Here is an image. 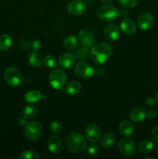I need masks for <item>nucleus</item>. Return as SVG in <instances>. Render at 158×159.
Listing matches in <instances>:
<instances>
[{
	"label": "nucleus",
	"mask_w": 158,
	"mask_h": 159,
	"mask_svg": "<svg viewBox=\"0 0 158 159\" xmlns=\"http://www.w3.org/2000/svg\"><path fill=\"white\" fill-rule=\"evenodd\" d=\"M81 89V85L80 82L77 81H73L71 82L65 89V93L69 96H74V95L77 94Z\"/></svg>",
	"instance_id": "obj_20"
},
{
	"label": "nucleus",
	"mask_w": 158,
	"mask_h": 159,
	"mask_svg": "<svg viewBox=\"0 0 158 159\" xmlns=\"http://www.w3.org/2000/svg\"><path fill=\"white\" fill-rule=\"evenodd\" d=\"M62 147L61 139L57 135H53L47 141V148L52 154H57Z\"/></svg>",
	"instance_id": "obj_16"
},
{
	"label": "nucleus",
	"mask_w": 158,
	"mask_h": 159,
	"mask_svg": "<svg viewBox=\"0 0 158 159\" xmlns=\"http://www.w3.org/2000/svg\"><path fill=\"white\" fill-rule=\"evenodd\" d=\"M29 63L34 68H40L43 63V58L40 54L34 51L29 56Z\"/></svg>",
	"instance_id": "obj_23"
},
{
	"label": "nucleus",
	"mask_w": 158,
	"mask_h": 159,
	"mask_svg": "<svg viewBox=\"0 0 158 159\" xmlns=\"http://www.w3.org/2000/svg\"><path fill=\"white\" fill-rule=\"evenodd\" d=\"M119 149L122 155L131 157L136 152V144L131 138H124L119 141Z\"/></svg>",
	"instance_id": "obj_8"
},
{
	"label": "nucleus",
	"mask_w": 158,
	"mask_h": 159,
	"mask_svg": "<svg viewBox=\"0 0 158 159\" xmlns=\"http://www.w3.org/2000/svg\"><path fill=\"white\" fill-rule=\"evenodd\" d=\"M89 54V50H88V48H86V47H83L81 48H79L77 50L75 53V57L78 60H84V59L87 58Z\"/></svg>",
	"instance_id": "obj_27"
},
{
	"label": "nucleus",
	"mask_w": 158,
	"mask_h": 159,
	"mask_svg": "<svg viewBox=\"0 0 158 159\" xmlns=\"http://www.w3.org/2000/svg\"><path fill=\"white\" fill-rule=\"evenodd\" d=\"M120 29L126 35H132L136 30V23L130 19H124L120 23Z\"/></svg>",
	"instance_id": "obj_17"
},
{
	"label": "nucleus",
	"mask_w": 158,
	"mask_h": 159,
	"mask_svg": "<svg viewBox=\"0 0 158 159\" xmlns=\"http://www.w3.org/2000/svg\"><path fill=\"white\" fill-rule=\"evenodd\" d=\"M156 115H157V113H156V112L154 110H149L148 113H147V116H148L150 118H151V119H153V118H156Z\"/></svg>",
	"instance_id": "obj_37"
},
{
	"label": "nucleus",
	"mask_w": 158,
	"mask_h": 159,
	"mask_svg": "<svg viewBox=\"0 0 158 159\" xmlns=\"http://www.w3.org/2000/svg\"><path fill=\"white\" fill-rule=\"evenodd\" d=\"M155 99H156V102H158V90L156 91V95H155Z\"/></svg>",
	"instance_id": "obj_41"
},
{
	"label": "nucleus",
	"mask_w": 158,
	"mask_h": 159,
	"mask_svg": "<svg viewBox=\"0 0 158 159\" xmlns=\"http://www.w3.org/2000/svg\"><path fill=\"white\" fill-rule=\"evenodd\" d=\"M12 39L9 34H2L0 36V49L7 51L12 47Z\"/></svg>",
	"instance_id": "obj_24"
},
{
	"label": "nucleus",
	"mask_w": 158,
	"mask_h": 159,
	"mask_svg": "<svg viewBox=\"0 0 158 159\" xmlns=\"http://www.w3.org/2000/svg\"><path fill=\"white\" fill-rule=\"evenodd\" d=\"M104 37L108 41H115L119 37V29L116 24H108L103 31Z\"/></svg>",
	"instance_id": "obj_13"
},
{
	"label": "nucleus",
	"mask_w": 158,
	"mask_h": 159,
	"mask_svg": "<svg viewBox=\"0 0 158 159\" xmlns=\"http://www.w3.org/2000/svg\"><path fill=\"white\" fill-rule=\"evenodd\" d=\"M67 75L64 71L55 69L50 74L49 82L51 86L57 91H62L66 85Z\"/></svg>",
	"instance_id": "obj_4"
},
{
	"label": "nucleus",
	"mask_w": 158,
	"mask_h": 159,
	"mask_svg": "<svg viewBox=\"0 0 158 159\" xmlns=\"http://www.w3.org/2000/svg\"><path fill=\"white\" fill-rule=\"evenodd\" d=\"M25 100L29 103H34L42 99V94L38 90H31L25 95Z\"/></svg>",
	"instance_id": "obj_21"
},
{
	"label": "nucleus",
	"mask_w": 158,
	"mask_h": 159,
	"mask_svg": "<svg viewBox=\"0 0 158 159\" xmlns=\"http://www.w3.org/2000/svg\"><path fill=\"white\" fill-rule=\"evenodd\" d=\"M151 137L152 139L155 141L156 143H158V125L153 127L151 132Z\"/></svg>",
	"instance_id": "obj_33"
},
{
	"label": "nucleus",
	"mask_w": 158,
	"mask_h": 159,
	"mask_svg": "<svg viewBox=\"0 0 158 159\" xmlns=\"http://www.w3.org/2000/svg\"><path fill=\"white\" fill-rule=\"evenodd\" d=\"M76 57L71 53H64L59 58V66L63 69H70L75 63Z\"/></svg>",
	"instance_id": "obj_14"
},
{
	"label": "nucleus",
	"mask_w": 158,
	"mask_h": 159,
	"mask_svg": "<svg viewBox=\"0 0 158 159\" xmlns=\"http://www.w3.org/2000/svg\"><path fill=\"white\" fill-rule=\"evenodd\" d=\"M40 47H41V43H40V40H33V42L31 43V48H32V49L33 50V51H37L40 49Z\"/></svg>",
	"instance_id": "obj_34"
},
{
	"label": "nucleus",
	"mask_w": 158,
	"mask_h": 159,
	"mask_svg": "<svg viewBox=\"0 0 158 159\" xmlns=\"http://www.w3.org/2000/svg\"><path fill=\"white\" fill-rule=\"evenodd\" d=\"M99 152V148L95 144H91L88 148V153L91 156H94Z\"/></svg>",
	"instance_id": "obj_32"
},
{
	"label": "nucleus",
	"mask_w": 158,
	"mask_h": 159,
	"mask_svg": "<svg viewBox=\"0 0 158 159\" xmlns=\"http://www.w3.org/2000/svg\"><path fill=\"white\" fill-rule=\"evenodd\" d=\"M153 144L151 141L148 139H144L141 141L138 144V149L142 154H149L153 149Z\"/></svg>",
	"instance_id": "obj_22"
},
{
	"label": "nucleus",
	"mask_w": 158,
	"mask_h": 159,
	"mask_svg": "<svg viewBox=\"0 0 158 159\" xmlns=\"http://www.w3.org/2000/svg\"><path fill=\"white\" fill-rule=\"evenodd\" d=\"M77 42H79L81 46L91 48L94 43V35L88 30H81L77 34Z\"/></svg>",
	"instance_id": "obj_10"
},
{
	"label": "nucleus",
	"mask_w": 158,
	"mask_h": 159,
	"mask_svg": "<svg viewBox=\"0 0 158 159\" xmlns=\"http://www.w3.org/2000/svg\"><path fill=\"white\" fill-rule=\"evenodd\" d=\"M97 16L102 21L109 23L116 20L119 16V10L112 5L105 4L99 8Z\"/></svg>",
	"instance_id": "obj_3"
},
{
	"label": "nucleus",
	"mask_w": 158,
	"mask_h": 159,
	"mask_svg": "<svg viewBox=\"0 0 158 159\" xmlns=\"http://www.w3.org/2000/svg\"><path fill=\"white\" fill-rule=\"evenodd\" d=\"M147 113L143 107H134L129 112V117L133 122L140 123L147 117Z\"/></svg>",
	"instance_id": "obj_15"
},
{
	"label": "nucleus",
	"mask_w": 158,
	"mask_h": 159,
	"mask_svg": "<svg viewBox=\"0 0 158 159\" xmlns=\"http://www.w3.org/2000/svg\"><path fill=\"white\" fill-rule=\"evenodd\" d=\"M155 102H156V99L153 96H149L146 99V103L149 107H153L155 105Z\"/></svg>",
	"instance_id": "obj_35"
},
{
	"label": "nucleus",
	"mask_w": 158,
	"mask_h": 159,
	"mask_svg": "<svg viewBox=\"0 0 158 159\" xmlns=\"http://www.w3.org/2000/svg\"><path fill=\"white\" fill-rule=\"evenodd\" d=\"M118 2L127 8H133L139 3V0H118Z\"/></svg>",
	"instance_id": "obj_31"
},
{
	"label": "nucleus",
	"mask_w": 158,
	"mask_h": 159,
	"mask_svg": "<svg viewBox=\"0 0 158 159\" xmlns=\"http://www.w3.org/2000/svg\"><path fill=\"white\" fill-rule=\"evenodd\" d=\"M134 126L131 122L128 120L122 121L119 125V133L125 137L131 136L134 133Z\"/></svg>",
	"instance_id": "obj_18"
},
{
	"label": "nucleus",
	"mask_w": 158,
	"mask_h": 159,
	"mask_svg": "<svg viewBox=\"0 0 158 159\" xmlns=\"http://www.w3.org/2000/svg\"><path fill=\"white\" fill-rule=\"evenodd\" d=\"M153 16L150 12H143L139 16L137 20L138 26L142 30H147L153 24Z\"/></svg>",
	"instance_id": "obj_12"
},
{
	"label": "nucleus",
	"mask_w": 158,
	"mask_h": 159,
	"mask_svg": "<svg viewBox=\"0 0 158 159\" xmlns=\"http://www.w3.org/2000/svg\"><path fill=\"white\" fill-rule=\"evenodd\" d=\"M37 110L34 106L28 105L23 109V116L26 120H33L37 116Z\"/></svg>",
	"instance_id": "obj_25"
},
{
	"label": "nucleus",
	"mask_w": 158,
	"mask_h": 159,
	"mask_svg": "<svg viewBox=\"0 0 158 159\" xmlns=\"http://www.w3.org/2000/svg\"><path fill=\"white\" fill-rule=\"evenodd\" d=\"M100 1L102 2L105 3V4H108V3L112 2L113 0H100Z\"/></svg>",
	"instance_id": "obj_39"
},
{
	"label": "nucleus",
	"mask_w": 158,
	"mask_h": 159,
	"mask_svg": "<svg viewBox=\"0 0 158 159\" xmlns=\"http://www.w3.org/2000/svg\"><path fill=\"white\" fill-rule=\"evenodd\" d=\"M50 130L53 133L56 134H59L63 130V126H62L61 123L60 121L54 120L50 124Z\"/></svg>",
	"instance_id": "obj_30"
},
{
	"label": "nucleus",
	"mask_w": 158,
	"mask_h": 159,
	"mask_svg": "<svg viewBox=\"0 0 158 159\" xmlns=\"http://www.w3.org/2000/svg\"><path fill=\"white\" fill-rule=\"evenodd\" d=\"M154 150H155V152H156V153L158 154V143H156V146L154 147Z\"/></svg>",
	"instance_id": "obj_40"
},
{
	"label": "nucleus",
	"mask_w": 158,
	"mask_h": 159,
	"mask_svg": "<svg viewBox=\"0 0 158 159\" xmlns=\"http://www.w3.org/2000/svg\"><path fill=\"white\" fill-rule=\"evenodd\" d=\"M43 127L38 121H30L25 126V134L30 141H36L41 137Z\"/></svg>",
	"instance_id": "obj_6"
},
{
	"label": "nucleus",
	"mask_w": 158,
	"mask_h": 159,
	"mask_svg": "<svg viewBox=\"0 0 158 159\" xmlns=\"http://www.w3.org/2000/svg\"><path fill=\"white\" fill-rule=\"evenodd\" d=\"M129 14V12L126 9H121L120 12H119V15L122 16V17H125Z\"/></svg>",
	"instance_id": "obj_38"
},
{
	"label": "nucleus",
	"mask_w": 158,
	"mask_h": 159,
	"mask_svg": "<svg viewBox=\"0 0 158 159\" xmlns=\"http://www.w3.org/2000/svg\"><path fill=\"white\" fill-rule=\"evenodd\" d=\"M102 130L97 124H90L85 129V137L90 142L95 143L101 138Z\"/></svg>",
	"instance_id": "obj_11"
},
{
	"label": "nucleus",
	"mask_w": 158,
	"mask_h": 159,
	"mask_svg": "<svg viewBox=\"0 0 158 159\" xmlns=\"http://www.w3.org/2000/svg\"><path fill=\"white\" fill-rule=\"evenodd\" d=\"M67 148L71 152L80 154L87 148V141L85 137L77 132H71L67 136L65 140Z\"/></svg>",
	"instance_id": "obj_2"
},
{
	"label": "nucleus",
	"mask_w": 158,
	"mask_h": 159,
	"mask_svg": "<svg viewBox=\"0 0 158 159\" xmlns=\"http://www.w3.org/2000/svg\"><path fill=\"white\" fill-rule=\"evenodd\" d=\"M20 158L21 159H39L40 155L38 153L32 150H26L22 152Z\"/></svg>",
	"instance_id": "obj_29"
},
{
	"label": "nucleus",
	"mask_w": 158,
	"mask_h": 159,
	"mask_svg": "<svg viewBox=\"0 0 158 159\" xmlns=\"http://www.w3.org/2000/svg\"><path fill=\"white\" fill-rule=\"evenodd\" d=\"M74 72L81 79H89L94 75V70L89 64L80 61L74 66Z\"/></svg>",
	"instance_id": "obj_7"
},
{
	"label": "nucleus",
	"mask_w": 158,
	"mask_h": 159,
	"mask_svg": "<svg viewBox=\"0 0 158 159\" xmlns=\"http://www.w3.org/2000/svg\"><path fill=\"white\" fill-rule=\"evenodd\" d=\"M43 64L47 68H54L57 65V59H56L54 56L49 54V55H46L44 57V58H43Z\"/></svg>",
	"instance_id": "obj_28"
},
{
	"label": "nucleus",
	"mask_w": 158,
	"mask_h": 159,
	"mask_svg": "<svg viewBox=\"0 0 158 159\" xmlns=\"http://www.w3.org/2000/svg\"><path fill=\"white\" fill-rule=\"evenodd\" d=\"M67 10L71 15L79 16L86 12V5L81 0H72L67 5Z\"/></svg>",
	"instance_id": "obj_9"
},
{
	"label": "nucleus",
	"mask_w": 158,
	"mask_h": 159,
	"mask_svg": "<svg viewBox=\"0 0 158 159\" xmlns=\"http://www.w3.org/2000/svg\"><path fill=\"white\" fill-rule=\"evenodd\" d=\"M85 1L87 2H94V0H85Z\"/></svg>",
	"instance_id": "obj_42"
},
{
	"label": "nucleus",
	"mask_w": 158,
	"mask_h": 159,
	"mask_svg": "<svg viewBox=\"0 0 158 159\" xmlns=\"http://www.w3.org/2000/svg\"><path fill=\"white\" fill-rule=\"evenodd\" d=\"M64 47L66 48L67 50H71L74 49V48L77 47V39H76V37L73 35L68 36L64 38L63 42Z\"/></svg>",
	"instance_id": "obj_26"
},
{
	"label": "nucleus",
	"mask_w": 158,
	"mask_h": 159,
	"mask_svg": "<svg viewBox=\"0 0 158 159\" xmlns=\"http://www.w3.org/2000/svg\"><path fill=\"white\" fill-rule=\"evenodd\" d=\"M112 53L111 45L107 43H99L92 47L90 51L91 60L97 65L105 63Z\"/></svg>",
	"instance_id": "obj_1"
},
{
	"label": "nucleus",
	"mask_w": 158,
	"mask_h": 159,
	"mask_svg": "<svg viewBox=\"0 0 158 159\" xmlns=\"http://www.w3.org/2000/svg\"><path fill=\"white\" fill-rule=\"evenodd\" d=\"M4 79L6 83L12 87L18 86L23 82V76L21 71L16 68L9 67L5 71Z\"/></svg>",
	"instance_id": "obj_5"
},
{
	"label": "nucleus",
	"mask_w": 158,
	"mask_h": 159,
	"mask_svg": "<svg viewBox=\"0 0 158 159\" xmlns=\"http://www.w3.org/2000/svg\"><path fill=\"white\" fill-rule=\"evenodd\" d=\"M116 140V136L113 132H107L101 139V145L105 148H108L114 144Z\"/></svg>",
	"instance_id": "obj_19"
},
{
	"label": "nucleus",
	"mask_w": 158,
	"mask_h": 159,
	"mask_svg": "<svg viewBox=\"0 0 158 159\" xmlns=\"http://www.w3.org/2000/svg\"><path fill=\"white\" fill-rule=\"evenodd\" d=\"M105 68L102 67H98L96 70L94 71V73L97 75L98 76H103L105 75Z\"/></svg>",
	"instance_id": "obj_36"
}]
</instances>
